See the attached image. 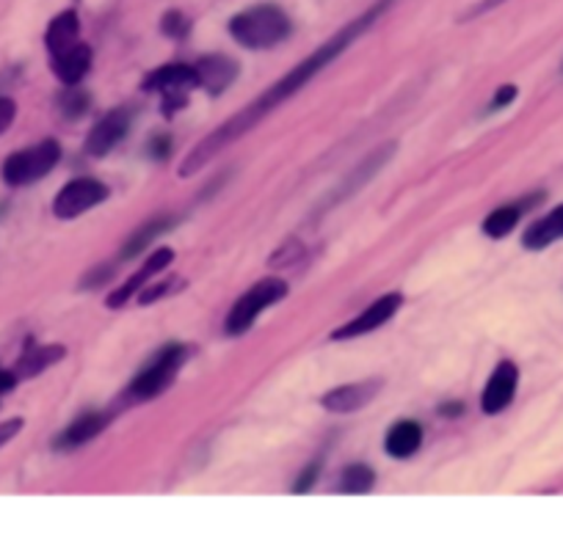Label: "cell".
Wrapping results in <instances>:
<instances>
[{
  "label": "cell",
  "mask_w": 563,
  "mask_h": 540,
  "mask_svg": "<svg viewBox=\"0 0 563 540\" xmlns=\"http://www.w3.org/2000/svg\"><path fill=\"white\" fill-rule=\"evenodd\" d=\"M390 3L392 0H379L376 7L368 9V12H362L354 23L345 25L343 30H338V34H334L332 39L323 45V48L315 50V53L307 56V59H304L296 70H291L285 77H282V81L273 83L268 91H262V95L257 97L252 106H246L244 111L227 119L219 130H213L210 135H205L203 142L196 144V147L183 158V163H180V176H191L194 171L205 169V165H208L216 155L224 152V149L230 147V144H235L237 138H244L249 130H255L257 124L268 116V113L277 111L279 106H285V102L291 100L293 95H298V91H302V88L307 86V83L313 81L320 70H327V66L332 64V61L338 59L343 50H348L351 45H354V41L365 34V30L374 28L376 20H379L381 14L390 9Z\"/></svg>",
  "instance_id": "obj_1"
},
{
  "label": "cell",
  "mask_w": 563,
  "mask_h": 540,
  "mask_svg": "<svg viewBox=\"0 0 563 540\" xmlns=\"http://www.w3.org/2000/svg\"><path fill=\"white\" fill-rule=\"evenodd\" d=\"M291 28L293 25L285 9L273 7V3L246 9V12L235 14L230 23L232 39L249 50L277 48L279 41H285L291 36Z\"/></svg>",
  "instance_id": "obj_2"
},
{
  "label": "cell",
  "mask_w": 563,
  "mask_h": 540,
  "mask_svg": "<svg viewBox=\"0 0 563 540\" xmlns=\"http://www.w3.org/2000/svg\"><path fill=\"white\" fill-rule=\"evenodd\" d=\"M185 356H188V351H185L183 345H178V342H174V345L160 347V351L149 358L147 367L133 378L131 389H127L131 397L152 400L158 397V394L167 392V389L174 383V378H178V372L183 370Z\"/></svg>",
  "instance_id": "obj_3"
},
{
  "label": "cell",
  "mask_w": 563,
  "mask_h": 540,
  "mask_svg": "<svg viewBox=\"0 0 563 540\" xmlns=\"http://www.w3.org/2000/svg\"><path fill=\"white\" fill-rule=\"evenodd\" d=\"M285 295H287L285 279H266V282L255 284L249 293H244L235 300V306H232L230 315H227L224 331L230 336L246 334L262 311L271 309V306L279 304V300H285Z\"/></svg>",
  "instance_id": "obj_4"
},
{
  "label": "cell",
  "mask_w": 563,
  "mask_h": 540,
  "mask_svg": "<svg viewBox=\"0 0 563 540\" xmlns=\"http://www.w3.org/2000/svg\"><path fill=\"white\" fill-rule=\"evenodd\" d=\"M61 158V147L48 138V142H39L28 149H20L14 152L12 158H7L3 163V180H7L12 188H23V185L36 183V180H42L48 176L50 171L56 169Z\"/></svg>",
  "instance_id": "obj_5"
},
{
  "label": "cell",
  "mask_w": 563,
  "mask_h": 540,
  "mask_svg": "<svg viewBox=\"0 0 563 540\" xmlns=\"http://www.w3.org/2000/svg\"><path fill=\"white\" fill-rule=\"evenodd\" d=\"M199 86V75H196L194 64H169L155 70L144 81V91H158L163 97V111L174 113L178 108L185 106V95L191 88Z\"/></svg>",
  "instance_id": "obj_6"
},
{
  "label": "cell",
  "mask_w": 563,
  "mask_h": 540,
  "mask_svg": "<svg viewBox=\"0 0 563 540\" xmlns=\"http://www.w3.org/2000/svg\"><path fill=\"white\" fill-rule=\"evenodd\" d=\"M106 199H108V188L102 183H97V180H89V176H86V180H72V183L64 185L61 194L56 196L53 212L56 218L70 221V218L84 216V212H89L91 207H97Z\"/></svg>",
  "instance_id": "obj_7"
},
{
  "label": "cell",
  "mask_w": 563,
  "mask_h": 540,
  "mask_svg": "<svg viewBox=\"0 0 563 540\" xmlns=\"http://www.w3.org/2000/svg\"><path fill=\"white\" fill-rule=\"evenodd\" d=\"M401 304H404V295L401 293L381 295L374 306H368V309L362 311V315H356L354 320H348V323L340 326L338 331H332V340H354V336L370 334V331L381 329V326H384L387 320H392V315L401 309Z\"/></svg>",
  "instance_id": "obj_8"
},
{
  "label": "cell",
  "mask_w": 563,
  "mask_h": 540,
  "mask_svg": "<svg viewBox=\"0 0 563 540\" xmlns=\"http://www.w3.org/2000/svg\"><path fill=\"white\" fill-rule=\"evenodd\" d=\"M131 124L133 111H127V108H113L111 113H106V116L91 127L89 138H86V152H89L91 158H106V155L125 138Z\"/></svg>",
  "instance_id": "obj_9"
},
{
  "label": "cell",
  "mask_w": 563,
  "mask_h": 540,
  "mask_svg": "<svg viewBox=\"0 0 563 540\" xmlns=\"http://www.w3.org/2000/svg\"><path fill=\"white\" fill-rule=\"evenodd\" d=\"M172 259H174L172 248H158V251L149 254L147 262H144L142 268H138L136 273H133V277L127 279L125 284H122V287L113 290L111 298H108V306H111V309H122V306H125L127 300L133 298V295L142 293L144 284L152 282V279L158 277L160 270H167L169 265H172Z\"/></svg>",
  "instance_id": "obj_10"
},
{
  "label": "cell",
  "mask_w": 563,
  "mask_h": 540,
  "mask_svg": "<svg viewBox=\"0 0 563 540\" xmlns=\"http://www.w3.org/2000/svg\"><path fill=\"white\" fill-rule=\"evenodd\" d=\"M516 383H519V370H516L514 361H500V365L494 367L492 378H489L487 389H484L480 408L487 414L505 412L516 394Z\"/></svg>",
  "instance_id": "obj_11"
},
{
  "label": "cell",
  "mask_w": 563,
  "mask_h": 540,
  "mask_svg": "<svg viewBox=\"0 0 563 540\" xmlns=\"http://www.w3.org/2000/svg\"><path fill=\"white\" fill-rule=\"evenodd\" d=\"M50 64H53L56 77H59L61 83L75 86V83L84 81L86 72L91 70V48L84 45V41H77V45H72L64 53L50 56Z\"/></svg>",
  "instance_id": "obj_12"
},
{
  "label": "cell",
  "mask_w": 563,
  "mask_h": 540,
  "mask_svg": "<svg viewBox=\"0 0 563 540\" xmlns=\"http://www.w3.org/2000/svg\"><path fill=\"white\" fill-rule=\"evenodd\" d=\"M381 383L379 381H365V383H351V386H338L334 392H329L323 397V408L334 414H348L359 412L362 405L374 400L379 394Z\"/></svg>",
  "instance_id": "obj_13"
},
{
  "label": "cell",
  "mask_w": 563,
  "mask_h": 540,
  "mask_svg": "<svg viewBox=\"0 0 563 540\" xmlns=\"http://www.w3.org/2000/svg\"><path fill=\"white\" fill-rule=\"evenodd\" d=\"M194 66L199 75V86L208 88L210 95H221L237 75V64L224 56H208V59L196 61Z\"/></svg>",
  "instance_id": "obj_14"
},
{
  "label": "cell",
  "mask_w": 563,
  "mask_h": 540,
  "mask_svg": "<svg viewBox=\"0 0 563 540\" xmlns=\"http://www.w3.org/2000/svg\"><path fill=\"white\" fill-rule=\"evenodd\" d=\"M106 425H108L106 414L100 412L84 414V417L75 419V422H72L70 428L56 439V446H59V450H75V446H84L86 441L97 439V435L106 430Z\"/></svg>",
  "instance_id": "obj_15"
},
{
  "label": "cell",
  "mask_w": 563,
  "mask_h": 540,
  "mask_svg": "<svg viewBox=\"0 0 563 540\" xmlns=\"http://www.w3.org/2000/svg\"><path fill=\"white\" fill-rule=\"evenodd\" d=\"M81 41V20L75 12H61L53 23L48 25V34H45V45H48V53H64L72 45Z\"/></svg>",
  "instance_id": "obj_16"
},
{
  "label": "cell",
  "mask_w": 563,
  "mask_h": 540,
  "mask_svg": "<svg viewBox=\"0 0 563 540\" xmlns=\"http://www.w3.org/2000/svg\"><path fill=\"white\" fill-rule=\"evenodd\" d=\"M558 241H563V205L555 207L541 221H536L534 226H528V232L522 237L525 248H530V251H541V248L552 246Z\"/></svg>",
  "instance_id": "obj_17"
},
{
  "label": "cell",
  "mask_w": 563,
  "mask_h": 540,
  "mask_svg": "<svg viewBox=\"0 0 563 540\" xmlns=\"http://www.w3.org/2000/svg\"><path fill=\"white\" fill-rule=\"evenodd\" d=\"M423 444V428L417 422H397L387 433L384 446L392 458H412Z\"/></svg>",
  "instance_id": "obj_18"
},
{
  "label": "cell",
  "mask_w": 563,
  "mask_h": 540,
  "mask_svg": "<svg viewBox=\"0 0 563 540\" xmlns=\"http://www.w3.org/2000/svg\"><path fill=\"white\" fill-rule=\"evenodd\" d=\"M59 358H64V347L61 345L30 347V351H25V356L20 358L17 367H14V376L30 378V376H36V372H42V370H48V367H53Z\"/></svg>",
  "instance_id": "obj_19"
},
{
  "label": "cell",
  "mask_w": 563,
  "mask_h": 540,
  "mask_svg": "<svg viewBox=\"0 0 563 540\" xmlns=\"http://www.w3.org/2000/svg\"><path fill=\"white\" fill-rule=\"evenodd\" d=\"M530 201H525V205H505V207H498V210L489 212L487 221H484V235L492 237V241H500V237L511 235L516 223H519L522 212H525V207H528Z\"/></svg>",
  "instance_id": "obj_20"
},
{
  "label": "cell",
  "mask_w": 563,
  "mask_h": 540,
  "mask_svg": "<svg viewBox=\"0 0 563 540\" xmlns=\"http://www.w3.org/2000/svg\"><path fill=\"white\" fill-rule=\"evenodd\" d=\"M174 226L172 218H155V221H149L147 226H142V230L136 232V235L131 237V241L125 243V248H122V257H136V254L147 251L149 243L155 241V237H160L163 232H169Z\"/></svg>",
  "instance_id": "obj_21"
},
{
  "label": "cell",
  "mask_w": 563,
  "mask_h": 540,
  "mask_svg": "<svg viewBox=\"0 0 563 540\" xmlns=\"http://www.w3.org/2000/svg\"><path fill=\"white\" fill-rule=\"evenodd\" d=\"M376 477H374V469H368V466H348V469L343 471V480H340V491L343 493H368L370 488H374Z\"/></svg>",
  "instance_id": "obj_22"
},
{
  "label": "cell",
  "mask_w": 563,
  "mask_h": 540,
  "mask_svg": "<svg viewBox=\"0 0 563 540\" xmlns=\"http://www.w3.org/2000/svg\"><path fill=\"white\" fill-rule=\"evenodd\" d=\"M180 287H183V282H172V279H169V282L142 290V304H155V300H160L163 295H174Z\"/></svg>",
  "instance_id": "obj_23"
},
{
  "label": "cell",
  "mask_w": 563,
  "mask_h": 540,
  "mask_svg": "<svg viewBox=\"0 0 563 540\" xmlns=\"http://www.w3.org/2000/svg\"><path fill=\"white\" fill-rule=\"evenodd\" d=\"M160 28H163V34L167 36H185V30H188V20L183 17V12H167L163 14V23H160Z\"/></svg>",
  "instance_id": "obj_24"
},
{
  "label": "cell",
  "mask_w": 563,
  "mask_h": 540,
  "mask_svg": "<svg viewBox=\"0 0 563 540\" xmlns=\"http://www.w3.org/2000/svg\"><path fill=\"white\" fill-rule=\"evenodd\" d=\"M61 108H64L66 116H81V113H86V108H89V97L70 91L66 97H61Z\"/></svg>",
  "instance_id": "obj_25"
},
{
  "label": "cell",
  "mask_w": 563,
  "mask_h": 540,
  "mask_svg": "<svg viewBox=\"0 0 563 540\" xmlns=\"http://www.w3.org/2000/svg\"><path fill=\"white\" fill-rule=\"evenodd\" d=\"M14 116H17V106L9 97H0V133H7L12 127Z\"/></svg>",
  "instance_id": "obj_26"
},
{
  "label": "cell",
  "mask_w": 563,
  "mask_h": 540,
  "mask_svg": "<svg viewBox=\"0 0 563 540\" xmlns=\"http://www.w3.org/2000/svg\"><path fill=\"white\" fill-rule=\"evenodd\" d=\"M318 471H320V464H313L309 469L302 471V477L296 480V486H293V491L296 493H307L309 488L315 486V480H318Z\"/></svg>",
  "instance_id": "obj_27"
},
{
  "label": "cell",
  "mask_w": 563,
  "mask_h": 540,
  "mask_svg": "<svg viewBox=\"0 0 563 540\" xmlns=\"http://www.w3.org/2000/svg\"><path fill=\"white\" fill-rule=\"evenodd\" d=\"M514 97H516V86H503L498 91V95H494V100H492V106H489V111H500V108L511 106V102H514Z\"/></svg>",
  "instance_id": "obj_28"
},
{
  "label": "cell",
  "mask_w": 563,
  "mask_h": 540,
  "mask_svg": "<svg viewBox=\"0 0 563 540\" xmlns=\"http://www.w3.org/2000/svg\"><path fill=\"white\" fill-rule=\"evenodd\" d=\"M20 430H23V419H9V422L0 425V446H7Z\"/></svg>",
  "instance_id": "obj_29"
},
{
  "label": "cell",
  "mask_w": 563,
  "mask_h": 540,
  "mask_svg": "<svg viewBox=\"0 0 563 540\" xmlns=\"http://www.w3.org/2000/svg\"><path fill=\"white\" fill-rule=\"evenodd\" d=\"M149 152H152L158 160H163L169 152H172V142H169L167 135H158V138L149 144Z\"/></svg>",
  "instance_id": "obj_30"
},
{
  "label": "cell",
  "mask_w": 563,
  "mask_h": 540,
  "mask_svg": "<svg viewBox=\"0 0 563 540\" xmlns=\"http://www.w3.org/2000/svg\"><path fill=\"white\" fill-rule=\"evenodd\" d=\"M17 381H20V378L14 376V372H9V370H3V367H0V397L12 392V389L17 386Z\"/></svg>",
  "instance_id": "obj_31"
},
{
  "label": "cell",
  "mask_w": 563,
  "mask_h": 540,
  "mask_svg": "<svg viewBox=\"0 0 563 540\" xmlns=\"http://www.w3.org/2000/svg\"><path fill=\"white\" fill-rule=\"evenodd\" d=\"M500 3H505V0H480V3H475V7L469 9V12H467V17H464V20H469V17H478V14H487L489 9L500 7Z\"/></svg>",
  "instance_id": "obj_32"
},
{
  "label": "cell",
  "mask_w": 563,
  "mask_h": 540,
  "mask_svg": "<svg viewBox=\"0 0 563 540\" xmlns=\"http://www.w3.org/2000/svg\"><path fill=\"white\" fill-rule=\"evenodd\" d=\"M462 412H464V405L453 403V405H445V412H442V414H448V417H456V414H462Z\"/></svg>",
  "instance_id": "obj_33"
}]
</instances>
